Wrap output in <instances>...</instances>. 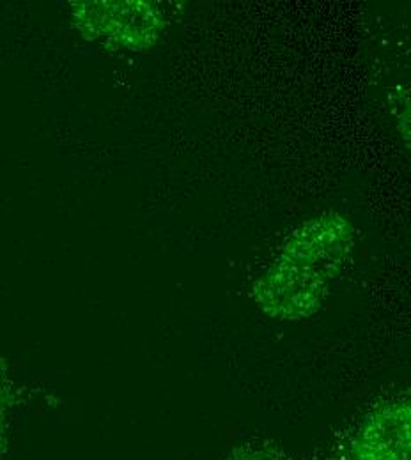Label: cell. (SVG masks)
Instances as JSON below:
<instances>
[{
  "instance_id": "4",
  "label": "cell",
  "mask_w": 411,
  "mask_h": 460,
  "mask_svg": "<svg viewBox=\"0 0 411 460\" xmlns=\"http://www.w3.org/2000/svg\"><path fill=\"white\" fill-rule=\"evenodd\" d=\"M226 460H301L291 454L273 448V447H254V448H241L235 452L229 459Z\"/></svg>"
},
{
  "instance_id": "1",
  "label": "cell",
  "mask_w": 411,
  "mask_h": 460,
  "mask_svg": "<svg viewBox=\"0 0 411 460\" xmlns=\"http://www.w3.org/2000/svg\"><path fill=\"white\" fill-rule=\"evenodd\" d=\"M353 246L354 229L341 213L328 211L303 222L255 280L254 301L272 319L312 317L344 270Z\"/></svg>"
},
{
  "instance_id": "3",
  "label": "cell",
  "mask_w": 411,
  "mask_h": 460,
  "mask_svg": "<svg viewBox=\"0 0 411 460\" xmlns=\"http://www.w3.org/2000/svg\"><path fill=\"white\" fill-rule=\"evenodd\" d=\"M410 401L372 409L353 436L348 460H410Z\"/></svg>"
},
{
  "instance_id": "2",
  "label": "cell",
  "mask_w": 411,
  "mask_h": 460,
  "mask_svg": "<svg viewBox=\"0 0 411 460\" xmlns=\"http://www.w3.org/2000/svg\"><path fill=\"white\" fill-rule=\"evenodd\" d=\"M75 29L89 41L111 50L146 52L165 32V11L149 0L71 2Z\"/></svg>"
}]
</instances>
